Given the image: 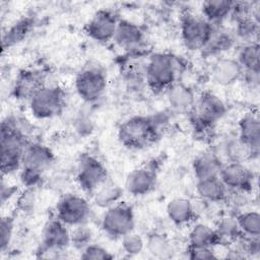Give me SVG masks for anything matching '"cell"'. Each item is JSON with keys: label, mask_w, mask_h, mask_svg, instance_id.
<instances>
[{"label": "cell", "mask_w": 260, "mask_h": 260, "mask_svg": "<svg viewBox=\"0 0 260 260\" xmlns=\"http://www.w3.org/2000/svg\"><path fill=\"white\" fill-rule=\"evenodd\" d=\"M22 134L11 122H3L1 127V171L2 175L14 172L22 165L26 147Z\"/></svg>", "instance_id": "6da1fadb"}, {"label": "cell", "mask_w": 260, "mask_h": 260, "mask_svg": "<svg viewBox=\"0 0 260 260\" xmlns=\"http://www.w3.org/2000/svg\"><path fill=\"white\" fill-rule=\"evenodd\" d=\"M156 135L155 125L146 117H133L122 124L119 138L127 147L140 148L153 141Z\"/></svg>", "instance_id": "7a4b0ae2"}, {"label": "cell", "mask_w": 260, "mask_h": 260, "mask_svg": "<svg viewBox=\"0 0 260 260\" xmlns=\"http://www.w3.org/2000/svg\"><path fill=\"white\" fill-rule=\"evenodd\" d=\"M177 66L174 58L167 54L153 55L146 66V80L152 89L165 90L175 84Z\"/></svg>", "instance_id": "3957f363"}, {"label": "cell", "mask_w": 260, "mask_h": 260, "mask_svg": "<svg viewBox=\"0 0 260 260\" xmlns=\"http://www.w3.org/2000/svg\"><path fill=\"white\" fill-rule=\"evenodd\" d=\"M212 23L202 16L187 14L181 23L183 43L190 50L204 49L213 35Z\"/></svg>", "instance_id": "277c9868"}, {"label": "cell", "mask_w": 260, "mask_h": 260, "mask_svg": "<svg viewBox=\"0 0 260 260\" xmlns=\"http://www.w3.org/2000/svg\"><path fill=\"white\" fill-rule=\"evenodd\" d=\"M32 115L39 119H49L59 115L64 107V94L58 87L43 86L30 99Z\"/></svg>", "instance_id": "5b68a950"}, {"label": "cell", "mask_w": 260, "mask_h": 260, "mask_svg": "<svg viewBox=\"0 0 260 260\" xmlns=\"http://www.w3.org/2000/svg\"><path fill=\"white\" fill-rule=\"evenodd\" d=\"M103 230L114 238H122L132 232L134 214L132 208L125 203H115L105 212L102 220Z\"/></svg>", "instance_id": "8992f818"}, {"label": "cell", "mask_w": 260, "mask_h": 260, "mask_svg": "<svg viewBox=\"0 0 260 260\" xmlns=\"http://www.w3.org/2000/svg\"><path fill=\"white\" fill-rule=\"evenodd\" d=\"M89 212L90 207L86 199L74 194L66 195L57 205V218L66 225L85 223Z\"/></svg>", "instance_id": "52a82bcc"}, {"label": "cell", "mask_w": 260, "mask_h": 260, "mask_svg": "<svg viewBox=\"0 0 260 260\" xmlns=\"http://www.w3.org/2000/svg\"><path fill=\"white\" fill-rule=\"evenodd\" d=\"M107 78L105 74L95 68L85 69L78 74L75 87L78 95L85 102H94L106 90Z\"/></svg>", "instance_id": "ba28073f"}, {"label": "cell", "mask_w": 260, "mask_h": 260, "mask_svg": "<svg viewBox=\"0 0 260 260\" xmlns=\"http://www.w3.org/2000/svg\"><path fill=\"white\" fill-rule=\"evenodd\" d=\"M107 170L96 158L84 156L79 162L77 181L85 192H96L106 184Z\"/></svg>", "instance_id": "9c48e42d"}, {"label": "cell", "mask_w": 260, "mask_h": 260, "mask_svg": "<svg viewBox=\"0 0 260 260\" xmlns=\"http://www.w3.org/2000/svg\"><path fill=\"white\" fill-rule=\"evenodd\" d=\"M195 122L199 127H208L225 113V105L215 94L205 92L194 103Z\"/></svg>", "instance_id": "30bf717a"}, {"label": "cell", "mask_w": 260, "mask_h": 260, "mask_svg": "<svg viewBox=\"0 0 260 260\" xmlns=\"http://www.w3.org/2000/svg\"><path fill=\"white\" fill-rule=\"evenodd\" d=\"M219 178L224 186L233 191L247 192L253 185V173L244 162L230 161L222 165Z\"/></svg>", "instance_id": "8fae6325"}, {"label": "cell", "mask_w": 260, "mask_h": 260, "mask_svg": "<svg viewBox=\"0 0 260 260\" xmlns=\"http://www.w3.org/2000/svg\"><path fill=\"white\" fill-rule=\"evenodd\" d=\"M119 21L108 10L98 11L85 26L86 34L98 42H108L114 39Z\"/></svg>", "instance_id": "7c38bea8"}, {"label": "cell", "mask_w": 260, "mask_h": 260, "mask_svg": "<svg viewBox=\"0 0 260 260\" xmlns=\"http://www.w3.org/2000/svg\"><path fill=\"white\" fill-rule=\"evenodd\" d=\"M66 228L67 225L58 218L50 220L43 232V247L56 252L65 249L71 243L70 233Z\"/></svg>", "instance_id": "4fadbf2b"}, {"label": "cell", "mask_w": 260, "mask_h": 260, "mask_svg": "<svg viewBox=\"0 0 260 260\" xmlns=\"http://www.w3.org/2000/svg\"><path fill=\"white\" fill-rule=\"evenodd\" d=\"M52 161L53 154L46 146L37 143L26 145L22 156L23 168L43 173Z\"/></svg>", "instance_id": "5bb4252c"}, {"label": "cell", "mask_w": 260, "mask_h": 260, "mask_svg": "<svg viewBox=\"0 0 260 260\" xmlns=\"http://www.w3.org/2000/svg\"><path fill=\"white\" fill-rule=\"evenodd\" d=\"M243 69L237 60L223 58L218 60L212 68V77L220 85L235 83L243 74Z\"/></svg>", "instance_id": "9a60e30c"}, {"label": "cell", "mask_w": 260, "mask_h": 260, "mask_svg": "<svg viewBox=\"0 0 260 260\" xmlns=\"http://www.w3.org/2000/svg\"><path fill=\"white\" fill-rule=\"evenodd\" d=\"M155 178V174L151 170L145 168L135 170L128 176L126 188L132 195H145L153 189Z\"/></svg>", "instance_id": "2e32d148"}, {"label": "cell", "mask_w": 260, "mask_h": 260, "mask_svg": "<svg viewBox=\"0 0 260 260\" xmlns=\"http://www.w3.org/2000/svg\"><path fill=\"white\" fill-rule=\"evenodd\" d=\"M114 40L125 50L135 49L141 44L143 34L136 24L127 20H121L118 23Z\"/></svg>", "instance_id": "e0dca14e"}, {"label": "cell", "mask_w": 260, "mask_h": 260, "mask_svg": "<svg viewBox=\"0 0 260 260\" xmlns=\"http://www.w3.org/2000/svg\"><path fill=\"white\" fill-rule=\"evenodd\" d=\"M43 78L36 71H23L19 74L14 85V94L19 99H30L44 86Z\"/></svg>", "instance_id": "ac0fdd59"}, {"label": "cell", "mask_w": 260, "mask_h": 260, "mask_svg": "<svg viewBox=\"0 0 260 260\" xmlns=\"http://www.w3.org/2000/svg\"><path fill=\"white\" fill-rule=\"evenodd\" d=\"M229 189L224 186L219 177L199 180L197 182V192L199 196L210 202H220L228 199Z\"/></svg>", "instance_id": "d6986e66"}, {"label": "cell", "mask_w": 260, "mask_h": 260, "mask_svg": "<svg viewBox=\"0 0 260 260\" xmlns=\"http://www.w3.org/2000/svg\"><path fill=\"white\" fill-rule=\"evenodd\" d=\"M239 138L258 153L260 140V124L258 117L253 114L245 115L239 123Z\"/></svg>", "instance_id": "ffe728a7"}, {"label": "cell", "mask_w": 260, "mask_h": 260, "mask_svg": "<svg viewBox=\"0 0 260 260\" xmlns=\"http://www.w3.org/2000/svg\"><path fill=\"white\" fill-rule=\"evenodd\" d=\"M169 218L176 224L183 225L191 222L195 215V210L191 201L185 198H175L167 206Z\"/></svg>", "instance_id": "44dd1931"}, {"label": "cell", "mask_w": 260, "mask_h": 260, "mask_svg": "<svg viewBox=\"0 0 260 260\" xmlns=\"http://www.w3.org/2000/svg\"><path fill=\"white\" fill-rule=\"evenodd\" d=\"M221 167L219 158L211 153H204L198 156L193 164L194 173L198 181L219 177Z\"/></svg>", "instance_id": "7402d4cb"}, {"label": "cell", "mask_w": 260, "mask_h": 260, "mask_svg": "<svg viewBox=\"0 0 260 260\" xmlns=\"http://www.w3.org/2000/svg\"><path fill=\"white\" fill-rule=\"evenodd\" d=\"M234 2L226 0H214L206 1L202 4V17L207 21L214 24L225 19L231 15Z\"/></svg>", "instance_id": "603a6c76"}, {"label": "cell", "mask_w": 260, "mask_h": 260, "mask_svg": "<svg viewBox=\"0 0 260 260\" xmlns=\"http://www.w3.org/2000/svg\"><path fill=\"white\" fill-rule=\"evenodd\" d=\"M218 241L215 230H212L210 226L203 223L195 224L189 234V242L192 247L212 248Z\"/></svg>", "instance_id": "cb8c5ba5"}, {"label": "cell", "mask_w": 260, "mask_h": 260, "mask_svg": "<svg viewBox=\"0 0 260 260\" xmlns=\"http://www.w3.org/2000/svg\"><path fill=\"white\" fill-rule=\"evenodd\" d=\"M168 99L170 104L179 110L187 109L195 103L192 91L183 84H173L168 89Z\"/></svg>", "instance_id": "d4e9b609"}, {"label": "cell", "mask_w": 260, "mask_h": 260, "mask_svg": "<svg viewBox=\"0 0 260 260\" xmlns=\"http://www.w3.org/2000/svg\"><path fill=\"white\" fill-rule=\"evenodd\" d=\"M238 63L243 71H259V46L257 43L246 44L238 54Z\"/></svg>", "instance_id": "484cf974"}, {"label": "cell", "mask_w": 260, "mask_h": 260, "mask_svg": "<svg viewBox=\"0 0 260 260\" xmlns=\"http://www.w3.org/2000/svg\"><path fill=\"white\" fill-rule=\"evenodd\" d=\"M225 153L230 161L244 162L251 158L253 154H257L253 148L241 140L239 137L230 141L225 147Z\"/></svg>", "instance_id": "4316f807"}, {"label": "cell", "mask_w": 260, "mask_h": 260, "mask_svg": "<svg viewBox=\"0 0 260 260\" xmlns=\"http://www.w3.org/2000/svg\"><path fill=\"white\" fill-rule=\"evenodd\" d=\"M236 218L241 234H244L246 237H259L260 215L257 211H246L239 214Z\"/></svg>", "instance_id": "83f0119b"}, {"label": "cell", "mask_w": 260, "mask_h": 260, "mask_svg": "<svg viewBox=\"0 0 260 260\" xmlns=\"http://www.w3.org/2000/svg\"><path fill=\"white\" fill-rule=\"evenodd\" d=\"M146 247L150 254L158 258H168L173 251L170 241L160 234L151 235L147 240Z\"/></svg>", "instance_id": "f1b7e54d"}, {"label": "cell", "mask_w": 260, "mask_h": 260, "mask_svg": "<svg viewBox=\"0 0 260 260\" xmlns=\"http://www.w3.org/2000/svg\"><path fill=\"white\" fill-rule=\"evenodd\" d=\"M31 21L28 18H24L14 23L3 37V47L12 46L20 42L29 31Z\"/></svg>", "instance_id": "f546056e"}, {"label": "cell", "mask_w": 260, "mask_h": 260, "mask_svg": "<svg viewBox=\"0 0 260 260\" xmlns=\"http://www.w3.org/2000/svg\"><path fill=\"white\" fill-rule=\"evenodd\" d=\"M218 240H233L237 239L238 236L241 235V231L239 229L237 218L234 217H223L218 222L217 229L215 230Z\"/></svg>", "instance_id": "4dcf8cb0"}, {"label": "cell", "mask_w": 260, "mask_h": 260, "mask_svg": "<svg viewBox=\"0 0 260 260\" xmlns=\"http://www.w3.org/2000/svg\"><path fill=\"white\" fill-rule=\"evenodd\" d=\"M120 196V189L114 185H104L96 191V202L102 206H112Z\"/></svg>", "instance_id": "1f68e13d"}, {"label": "cell", "mask_w": 260, "mask_h": 260, "mask_svg": "<svg viewBox=\"0 0 260 260\" xmlns=\"http://www.w3.org/2000/svg\"><path fill=\"white\" fill-rule=\"evenodd\" d=\"M237 34L242 39H253L258 32V20L254 19L253 16L237 20Z\"/></svg>", "instance_id": "d6a6232c"}, {"label": "cell", "mask_w": 260, "mask_h": 260, "mask_svg": "<svg viewBox=\"0 0 260 260\" xmlns=\"http://www.w3.org/2000/svg\"><path fill=\"white\" fill-rule=\"evenodd\" d=\"M74 230L70 233V241L77 248H85L90 243L91 239V231L87 226L82 224H78L73 226Z\"/></svg>", "instance_id": "836d02e7"}, {"label": "cell", "mask_w": 260, "mask_h": 260, "mask_svg": "<svg viewBox=\"0 0 260 260\" xmlns=\"http://www.w3.org/2000/svg\"><path fill=\"white\" fill-rule=\"evenodd\" d=\"M122 239V247L124 251L130 255H135L140 253L144 248V241L143 239L132 232L125 235Z\"/></svg>", "instance_id": "e575fe53"}, {"label": "cell", "mask_w": 260, "mask_h": 260, "mask_svg": "<svg viewBox=\"0 0 260 260\" xmlns=\"http://www.w3.org/2000/svg\"><path fill=\"white\" fill-rule=\"evenodd\" d=\"M13 219L11 217H3L1 219L0 223V245H1V251H4L8 244L10 243V240L12 238L13 233Z\"/></svg>", "instance_id": "d590c367"}, {"label": "cell", "mask_w": 260, "mask_h": 260, "mask_svg": "<svg viewBox=\"0 0 260 260\" xmlns=\"http://www.w3.org/2000/svg\"><path fill=\"white\" fill-rule=\"evenodd\" d=\"M36 205V194L32 188H26L17 198V207L22 212H29Z\"/></svg>", "instance_id": "8d00e7d4"}, {"label": "cell", "mask_w": 260, "mask_h": 260, "mask_svg": "<svg viewBox=\"0 0 260 260\" xmlns=\"http://www.w3.org/2000/svg\"><path fill=\"white\" fill-rule=\"evenodd\" d=\"M81 258H83V259H111V258H113V256L103 247L89 244L84 248Z\"/></svg>", "instance_id": "74e56055"}, {"label": "cell", "mask_w": 260, "mask_h": 260, "mask_svg": "<svg viewBox=\"0 0 260 260\" xmlns=\"http://www.w3.org/2000/svg\"><path fill=\"white\" fill-rule=\"evenodd\" d=\"M20 179L23 185L26 186V188H32L36 185H38L42 179V173L30 170V169H22Z\"/></svg>", "instance_id": "f35d334b"}, {"label": "cell", "mask_w": 260, "mask_h": 260, "mask_svg": "<svg viewBox=\"0 0 260 260\" xmlns=\"http://www.w3.org/2000/svg\"><path fill=\"white\" fill-rule=\"evenodd\" d=\"M190 258L192 259H211L215 258L214 252L210 247H192L189 248Z\"/></svg>", "instance_id": "ab89813d"}]
</instances>
